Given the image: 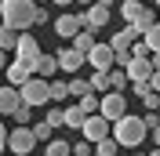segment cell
Segmentation results:
<instances>
[{
    "mask_svg": "<svg viewBox=\"0 0 160 156\" xmlns=\"http://www.w3.org/2000/svg\"><path fill=\"white\" fill-rule=\"evenodd\" d=\"M51 4H58V7H69V4H73V0H51Z\"/></svg>",
    "mask_w": 160,
    "mask_h": 156,
    "instance_id": "40",
    "label": "cell"
},
{
    "mask_svg": "<svg viewBox=\"0 0 160 156\" xmlns=\"http://www.w3.org/2000/svg\"><path fill=\"white\" fill-rule=\"evenodd\" d=\"M142 4H146V0H142Z\"/></svg>",
    "mask_w": 160,
    "mask_h": 156,
    "instance_id": "44",
    "label": "cell"
},
{
    "mask_svg": "<svg viewBox=\"0 0 160 156\" xmlns=\"http://www.w3.org/2000/svg\"><path fill=\"white\" fill-rule=\"evenodd\" d=\"M91 4H95V0H80V7H84V11H88V7H91Z\"/></svg>",
    "mask_w": 160,
    "mask_h": 156,
    "instance_id": "41",
    "label": "cell"
},
{
    "mask_svg": "<svg viewBox=\"0 0 160 156\" xmlns=\"http://www.w3.org/2000/svg\"><path fill=\"white\" fill-rule=\"evenodd\" d=\"M95 44H98V40H95V33H91V29H80L77 37L69 40V47H73V51H80V55H84V58H88V51L95 47Z\"/></svg>",
    "mask_w": 160,
    "mask_h": 156,
    "instance_id": "16",
    "label": "cell"
},
{
    "mask_svg": "<svg viewBox=\"0 0 160 156\" xmlns=\"http://www.w3.org/2000/svg\"><path fill=\"white\" fill-rule=\"evenodd\" d=\"M37 0H0V22L15 33H26L29 26H37Z\"/></svg>",
    "mask_w": 160,
    "mask_h": 156,
    "instance_id": "1",
    "label": "cell"
},
{
    "mask_svg": "<svg viewBox=\"0 0 160 156\" xmlns=\"http://www.w3.org/2000/svg\"><path fill=\"white\" fill-rule=\"evenodd\" d=\"M84 120H88V113H84L80 105H69V109H66V127L80 131V127H84Z\"/></svg>",
    "mask_w": 160,
    "mask_h": 156,
    "instance_id": "20",
    "label": "cell"
},
{
    "mask_svg": "<svg viewBox=\"0 0 160 156\" xmlns=\"http://www.w3.org/2000/svg\"><path fill=\"white\" fill-rule=\"evenodd\" d=\"M142 11H146V4H142V0H124V4H120V15H124V22H135Z\"/></svg>",
    "mask_w": 160,
    "mask_h": 156,
    "instance_id": "18",
    "label": "cell"
},
{
    "mask_svg": "<svg viewBox=\"0 0 160 156\" xmlns=\"http://www.w3.org/2000/svg\"><path fill=\"white\" fill-rule=\"evenodd\" d=\"M109 15H113V11L106 7V4H91V7L84 11V26H88L91 33H98V29L109 26Z\"/></svg>",
    "mask_w": 160,
    "mask_h": 156,
    "instance_id": "9",
    "label": "cell"
},
{
    "mask_svg": "<svg viewBox=\"0 0 160 156\" xmlns=\"http://www.w3.org/2000/svg\"><path fill=\"white\" fill-rule=\"evenodd\" d=\"M124 73H128L131 84H149V76H153V62H149V58H131L128 66H124Z\"/></svg>",
    "mask_w": 160,
    "mask_h": 156,
    "instance_id": "11",
    "label": "cell"
},
{
    "mask_svg": "<svg viewBox=\"0 0 160 156\" xmlns=\"http://www.w3.org/2000/svg\"><path fill=\"white\" fill-rule=\"evenodd\" d=\"M0 69H8V51H0Z\"/></svg>",
    "mask_w": 160,
    "mask_h": 156,
    "instance_id": "39",
    "label": "cell"
},
{
    "mask_svg": "<svg viewBox=\"0 0 160 156\" xmlns=\"http://www.w3.org/2000/svg\"><path fill=\"white\" fill-rule=\"evenodd\" d=\"M4 149H8V131H4V124H0V156H4Z\"/></svg>",
    "mask_w": 160,
    "mask_h": 156,
    "instance_id": "37",
    "label": "cell"
},
{
    "mask_svg": "<svg viewBox=\"0 0 160 156\" xmlns=\"http://www.w3.org/2000/svg\"><path fill=\"white\" fill-rule=\"evenodd\" d=\"M80 134L88 138L91 145H98L102 138H109V134H113V124H109L106 116H98V113H95V116H88V120H84V127H80Z\"/></svg>",
    "mask_w": 160,
    "mask_h": 156,
    "instance_id": "6",
    "label": "cell"
},
{
    "mask_svg": "<svg viewBox=\"0 0 160 156\" xmlns=\"http://www.w3.org/2000/svg\"><path fill=\"white\" fill-rule=\"evenodd\" d=\"M48 22H51V11L40 7V11H37V26H48Z\"/></svg>",
    "mask_w": 160,
    "mask_h": 156,
    "instance_id": "35",
    "label": "cell"
},
{
    "mask_svg": "<svg viewBox=\"0 0 160 156\" xmlns=\"http://www.w3.org/2000/svg\"><path fill=\"white\" fill-rule=\"evenodd\" d=\"M37 134H33V127H15V131H8V149L15 156H29L33 149H37Z\"/></svg>",
    "mask_w": 160,
    "mask_h": 156,
    "instance_id": "4",
    "label": "cell"
},
{
    "mask_svg": "<svg viewBox=\"0 0 160 156\" xmlns=\"http://www.w3.org/2000/svg\"><path fill=\"white\" fill-rule=\"evenodd\" d=\"M22 105V95H18V87H0V116H11L15 109Z\"/></svg>",
    "mask_w": 160,
    "mask_h": 156,
    "instance_id": "15",
    "label": "cell"
},
{
    "mask_svg": "<svg viewBox=\"0 0 160 156\" xmlns=\"http://www.w3.org/2000/svg\"><path fill=\"white\" fill-rule=\"evenodd\" d=\"M153 4H157V7H160V0H153Z\"/></svg>",
    "mask_w": 160,
    "mask_h": 156,
    "instance_id": "43",
    "label": "cell"
},
{
    "mask_svg": "<svg viewBox=\"0 0 160 156\" xmlns=\"http://www.w3.org/2000/svg\"><path fill=\"white\" fill-rule=\"evenodd\" d=\"M62 98H69V84H62V80H51V102H62Z\"/></svg>",
    "mask_w": 160,
    "mask_h": 156,
    "instance_id": "28",
    "label": "cell"
},
{
    "mask_svg": "<svg viewBox=\"0 0 160 156\" xmlns=\"http://www.w3.org/2000/svg\"><path fill=\"white\" fill-rule=\"evenodd\" d=\"M55 58H58V69H66V73H73V76H77L80 73V66H84V55H80V51H73V47H62V51H55Z\"/></svg>",
    "mask_w": 160,
    "mask_h": 156,
    "instance_id": "13",
    "label": "cell"
},
{
    "mask_svg": "<svg viewBox=\"0 0 160 156\" xmlns=\"http://www.w3.org/2000/svg\"><path fill=\"white\" fill-rule=\"evenodd\" d=\"M4 73H8V84H11V87H22V84L33 76V66H29V62H22V58H11Z\"/></svg>",
    "mask_w": 160,
    "mask_h": 156,
    "instance_id": "12",
    "label": "cell"
},
{
    "mask_svg": "<svg viewBox=\"0 0 160 156\" xmlns=\"http://www.w3.org/2000/svg\"><path fill=\"white\" fill-rule=\"evenodd\" d=\"M142 44L149 47V55H160V22L153 26L149 33H146V37H142Z\"/></svg>",
    "mask_w": 160,
    "mask_h": 156,
    "instance_id": "26",
    "label": "cell"
},
{
    "mask_svg": "<svg viewBox=\"0 0 160 156\" xmlns=\"http://www.w3.org/2000/svg\"><path fill=\"white\" fill-rule=\"evenodd\" d=\"M69 95H73V98H84V95H91V84H88V76H80V73H77V76L69 80Z\"/></svg>",
    "mask_w": 160,
    "mask_h": 156,
    "instance_id": "22",
    "label": "cell"
},
{
    "mask_svg": "<svg viewBox=\"0 0 160 156\" xmlns=\"http://www.w3.org/2000/svg\"><path fill=\"white\" fill-rule=\"evenodd\" d=\"M44 156H73V142H62V138H51L44 145Z\"/></svg>",
    "mask_w": 160,
    "mask_h": 156,
    "instance_id": "17",
    "label": "cell"
},
{
    "mask_svg": "<svg viewBox=\"0 0 160 156\" xmlns=\"http://www.w3.org/2000/svg\"><path fill=\"white\" fill-rule=\"evenodd\" d=\"M142 124L149 127V131H153V127H160V109H157V113H146V116H142Z\"/></svg>",
    "mask_w": 160,
    "mask_h": 156,
    "instance_id": "34",
    "label": "cell"
},
{
    "mask_svg": "<svg viewBox=\"0 0 160 156\" xmlns=\"http://www.w3.org/2000/svg\"><path fill=\"white\" fill-rule=\"evenodd\" d=\"M149 138H153V145L160 149V127H153V131H149Z\"/></svg>",
    "mask_w": 160,
    "mask_h": 156,
    "instance_id": "38",
    "label": "cell"
},
{
    "mask_svg": "<svg viewBox=\"0 0 160 156\" xmlns=\"http://www.w3.org/2000/svg\"><path fill=\"white\" fill-rule=\"evenodd\" d=\"M149 91H157V95H160V73H153V76H149Z\"/></svg>",
    "mask_w": 160,
    "mask_h": 156,
    "instance_id": "36",
    "label": "cell"
},
{
    "mask_svg": "<svg viewBox=\"0 0 160 156\" xmlns=\"http://www.w3.org/2000/svg\"><path fill=\"white\" fill-rule=\"evenodd\" d=\"M88 66L95 69V73H109V69L117 66V51H113L109 44H95V47L88 51Z\"/></svg>",
    "mask_w": 160,
    "mask_h": 156,
    "instance_id": "7",
    "label": "cell"
},
{
    "mask_svg": "<svg viewBox=\"0 0 160 156\" xmlns=\"http://www.w3.org/2000/svg\"><path fill=\"white\" fill-rule=\"evenodd\" d=\"M98 102H102V95H95V91H91V95H84V98H77V105L84 109L88 116H95V113H98Z\"/></svg>",
    "mask_w": 160,
    "mask_h": 156,
    "instance_id": "24",
    "label": "cell"
},
{
    "mask_svg": "<svg viewBox=\"0 0 160 156\" xmlns=\"http://www.w3.org/2000/svg\"><path fill=\"white\" fill-rule=\"evenodd\" d=\"M18 95H22V102L26 105H51V80H44V76H29L26 84L18 87Z\"/></svg>",
    "mask_w": 160,
    "mask_h": 156,
    "instance_id": "3",
    "label": "cell"
},
{
    "mask_svg": "<svg viewBox=\"0 0 160 156\" xmlns=\"http://www.w3.org/2000/svg\"><path fill=\"white\" fill-rule=\"evenodd\" d=\"M113 138H117L120 149H124V145H128V149H138L142 142L149 138V127L142 124V116H131V113H128V116H120L117 124H113Z\"/></svg>",
    "mask_w": 160,
    "mask_h": 156,
    "instance_id": "2",
    "label": "cell"
},
{
    "mask_svg": "<svg viewBox=\"0 0 160 156\" xmlns=\"http://www.w3.org/2000/svg\"><path fill=\"white\" fill-rule=\"evenodd\" d=\"M124 87H131L128 73H124L120 66H113V69H109V91H124Z\"/></svg>",
    "mask_w": 160,
    "mask_h": 156,
    "instance_id": "19",
    "label": "cell"
},
{
    "mask_svg": "<svg viewBox=\"0 0 160 156\" xmlns=\"http://www.w3.org/2000/svg\"><path fill=\"white\" fill-rule=\"evenodd\" d=\"M80 29H88V26H84V11H77V15H73V11H66V15H58V18H55V33H58L62 40H73Z\"/></svg>",
    "mask_w": 160,
    "mask_h": 156,
    "instance_id": "8",
    "label": "cell"
},
{
    "mask_svg": "<svg viewBox=\"0 0 160 156\" xmlns=\"http://www.w3.org/2000/svg\"><path fill=\"white\" fill-rule=\"evenodd\" d=\"M55 73H58V58H55V55H44V51H40V58L33 62V76L55 80Z\"/></svg>",
    "mask_w": 160,
    "mask_h": 156,
    "instance_id": "14",
    "label": "cell"
},
{
    "mask_svg": "<svg viewBox=\"0 0 160 156\" xmlns=\"http://www.w3.org/2000/svg\"><path fill=\"white\" fill-rule=\"evenodd\" d=\"M73 156H95V145H91L88 138L84 142H73Z\"/></svg>",
    "mask_w": 160,
    "mask_h": 156,
    "instance_id": "32",
    "label": "cell"
},
{
    "mask_svg": "<svg viewBox=\"0 0 160 156\" xmlns=\"http://www.w3.org/2000/svg\"><path fill=\"white\" fill-rule=\"evenodd\" d=\"M131 58H149V47H146V44H131Z\"/></svg>",
    "mask_w": 160,
    "mask_h": 156,
    "instance_id": "33",
    "label": "cell"
},
{
    "mask_svg": "<svg viewBox=\"0 0 160 156\" xmlns=\"http://www.w3.org/2000/svg\"><path fill=\"white\" fill-rule=\"evenodd\" d=\"M33 134H37V142H51V124H48V120H40V124L33 127Z\"/></svg>",
    "mask_w": 160,
    "mask_h": 156,
    "instance_id": "31",
    "label": "cell"
},
{
    "mask_svg": "<svg viewBox=\"0 0 160 156\" xmlns=\"http://www.w3.org/2000/svg\"><path fill=\"white\" fill-rule=\"evenodd\" d=\"M98 116H106L109 124H117L120 116H128V102H124V91H109V95H102V102H98Z\"/></svg>",
    "mask_w": 160,
    "mask_h": 156,
    "instance_id": "5",
    "label": "cell"
},
{
    "mask_svg": "<svg viewBox=\"0 0 160 156\" xmlns=\"http://www.w3.org/2000/svg\"><path fill=\"white\" fill-rule=\"evenodd\" d=\"M15 58H22V62H37L40 58V44H37V37H29V33H18V44H15Z\"/></svg>",
    "mask_w": 160,
    "mask_h": 156,
    "instance_id": "10",
    "label": "cell"
},
{
    "mask_svg": "<svg viewBox=\"0 0 160 156\" xmlns=\"http://www.w3.org/2000/svg\"><path fill=\"white\" fill-rule=\"evenodd\" d=\"M15 44H18V33L0 22V51H15Z\"/></svg>",
    "mask_w": 160,
    "mask_h": 156,
    "instance_id": "23",
    "label": "cell"
},
{
    "mask_svg": "<svg viewBox=\"0 0 160 156\" xmlns=\"http://www.w3.org/2000/svg\"><path fill=\"white\" fill-rule=\"evenodd\" d=\"M11 116L18 120V127H26V124H29V120H33V105H26V102H22V105L15 109V113H11Z\"/></svg>",
    "mask_w": 160,
    "mask_h": 156,
    "instance_id": "30",
    "label": "cell"
},
{
    "mask_svg": "<svg viewBox=\"0 0 160 156\" xmlns=\"http://www.w3.org/2000/svg\"><path fill=\"white\" fill-rule=\"evenodd\" d=\"M135 156H149V153H142V149H138V153H135Z\"/></svg>",
    "mask_w": 160,
    "mask_h": 156,
    "instance_id": "42",
    "label": "cell"
},
{
    "mask_svg": "<svg viewBox=\"0 0 160 156\" xmlns=\"http://www.w3.org/2000/svg\"><path fill=\"white\" fill-rule=\"evenodd\" d=\"M51 124V131H58V127H66V109H58V105H51L48 109V116H44Z\"/></svg>",
    "mask_w": 160,
    "mask_h": 156,
    "instance_id": "27",
    "label": "cell"
},
{
    "mask_svg": "<svg viewBox=\"0 0 160 156\" xmlns=\"http://www.w3.org/2000/svg\"><path fill=\"white\" fill-rule=\"evenodd\" d=\"M142 109H146V113H157L160 109V95L157 91H146V95H142Z\"/></svg>",
    "mask_w": 160,
    "mask_h": 156,
    "instance_id": "29",
    "label": "cell"
},
{
    "mask_svg": "<svg viewBox=\"0 0 160 156\" xmlns=\"http://www.w3.org/2000/svg\"><path fill=\"white\" fill-rule=\"evenodd\" d=\"M120 153V145H117V138H102V142H98V145H95V156H117Z\"/></svg>",
    "mask_w": 160,
    "mask_h": 156,
    "instance_id": "25",
    "label": "cell"
},
{
    "mask_svg": "<svg viewBox=\"0 0 160 156\" xmlns=\"http://www.w3.org/2000/svg\"><path fill=\"white\" fill-rule=\"evenodd\" d=\"M88 84H91V91H95V95H109V73H91Z\"/></svg>",
    "mask_w": 160,
    "mask_h": 156,
    "instance_id": "21",
    "label": "cell"
}]
</instances>
